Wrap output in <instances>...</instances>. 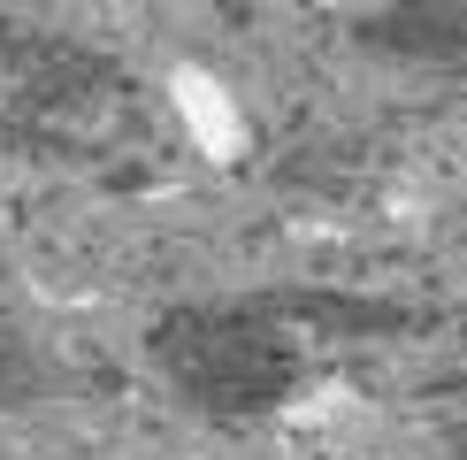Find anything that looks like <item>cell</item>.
<instances>
[{"mask_svg":"<svg viewBox=\"0 0 467 460\" xmlns=\"http://www.w3.org/2000/svg\"><path fill=\"white\" fill-rule=\"evenodd\" d=\"M0 399H16V353H8V338H0Z\"/></svg>","mask_w":467,"mask_h":460,"instance_id":"7a4b0ae2","label":"cell"},{"mask_svg":"<svg viewBox=\"0 0 467 460\" xmlns=\"http://www.w3.org/2000/svg\"><path fill=\"white\" fill-rule=\"evenodd\" d=\"M169 108H177L184 139L200 146L207 162H238L245 153V115H238V100H230V85L215 69H200V62L169 69Z\"/></svg>","mask_w":467,"mask_h":460,"instance_id":"6da1fadb","label":"cell"}]
</instances>
